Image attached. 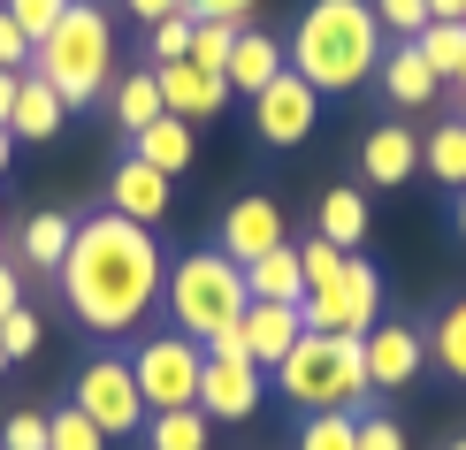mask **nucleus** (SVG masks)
I'll return each mask as SVG.
<instances>
[{"label": "nucleus", "mask_w": 466, "mask_h": 450, "mask_svg": "<svg viewBox=\"0 0 466 450\" xmlns=\"http://www.w3.org/2000/svg\"><path fill=\"white\" fill-rule=\"evenodd\" d=\"M62 275V298L76 313V328L92 336H130L153 305H161V283H168V260L153 245L146 222L130 214H85L69 237V260L54 267Z\"/></svg>", "instance_id": "nucleus-1"}, {"label": "nucleus", "mask_w": 466, "mask_h": 450, "mask_svg": "<svg viewBox=\"0 0 466 450\" xmlns=\"http://www.w3.org/2000/svg\"><path fill=\"white\" fill-rule=\"evenodd\" d=\"M290 69L306 76L314 92H360L375 85L382 69V24H375V0H314L290 31Z\"/></svg>", "instance_id": "nucleus-2"}, {"label": "nucleus", "mask_w": 466, "mask_h": 450, "mask_svg": "<svg viewBox=\"0 0 466 450\" xmlns=\"http://www.w3.org/2000/svg\"><path fill=\"white\" fill-rule=\"evenodd\" d=\"M31 69L62 92V107H85L115 85V15L92 0H69V15L31 46Z\"/></svg>", "instance_id": "nucleus-3"}, {"label": "nucleus", "mask_w": 466, "mask_h": 450, "mask_svg": "<svg viewBox=\"0 0 466 450\" xmlns=\"http://www.w3.org/2000/svg\"><path fill=\"white\" fill-rule=\"evenodd\" d=\"M161 298H168V321L184 328V336H222V328H238L245 321V305H252V290H245V267L229 260V252H184L177 267H168V283H161Z\"/></svg>", "instance_id": "nucleus-4"}, {"label": "nucleus", "mask_w": 466, "mask_h": 450, "mask_svg": "<svg viewBox=\"0 0 466 450\" xmlns=\"http://www.w3.org/2000/svg\"><path fill=\"white\" fill-rule=\"evenodd\" d=\"M276 389L299 413H360L367 405V351L360 336H299L276 366Z\"/></svg>", "instance_id": "nucleus-5"}, {"label": "nucleus", "mask_w": 466, "mask_h": 450, "mask_svg": "<svg viewBox=\"0 0 466 450\" xmlns=\"http://www.w3.org/2000/svg\"><path fill=\"white\" fill-rule=\"evenodd\" d=\"M299 321H306V336H367L382 321V275L352 252L329 283H314L299 298Z\"/></svg>", "instance_id": "nucleus-6"}, {"label": "nucleus", "mask_w": 466, "mask_h": 450, "mask_svg": "<svg viewBox=\"0 0 466 450\" xmlns=\"http://www.w3.org/2000/svg\"><path fill=\"white\" fill-rule=\"evenodd\" d=\"M199 366H207L199 336H184V328H168V336H146V344H138V359H130L146 413H184V405H199Z\"/></svg>", "instance_id": "nucleus-7"}, {"label": "nucleus", "mask_w": 466, "mask_h": 450, "mask_svg": "<svg viewBox=\"0 0 466 450\" xmlns=\"http://www.w3.org/2000/svg\"><path fill=\"white\" fill-rule=\"evenodd\" d=\"M76 413H85L100 435H138V413H146V397H138V375H130V359H115V351H100V359L76 375Z\"/></svg>", "instance_id": "nucleus-8"}, {"label": "nucleus", "mask_w": 466, "mask_h": 450, "mask_svg": "<svg viewBox=\"0 0 466 450\" xmlns=\"http://www.w3.org/2000/svg\"><path fill=\"white\" fill-rule=\"evenodd\" d=\"M314 123H321V92L306 85L299 69H283L268 92H252V138H260V145L290 153V145L314 138Z\"/></svg>", "instance_id": "nucleus-9"}, {"label": "nucleus", "mask_w": 466, "mask_h": 450, "mask_svg": "<svg viewBox=\"0 0 466 450\" xmlns=\"http://www.w3.org/2000/svg\"><path fill=\"white\" fill-rule=\"evenodd\" d=\"M360 351H367V389H405L429 366V336L413 321H375L360 336Z\"/></svg>", "instance_id": "nucleus-10"}, {"label": "nucleus", "mask_w": 466, "mask_h": 450, "mask_svg": "<svg viewBox=\"0 0 466 450\" xmlns=\"http://www.w3.org/2000/svg\"><path fill=\"white\" fill-rule=\"evenodd\" d=\"M276 245H290V229H283V206L268 199V191H252V199H238L222 214V252L238 267H252L260 252H276Z\"/></svg>", "instance_id": "nucleus-11"}, {"label": "nucleus", "mask_w": 466, "mask_h": 450, "mask_svg": "<svg viewBox=\"0 0 466 450\" xmlns=\"http://www.w3.org/2000/svg\"><path fill=\"white\" fill-rule=\"evenodd\" d=\"M168 199H177V175H161V168H146L138 153H130L123 168L107 175V214H130V222H161L168 214Z\"/></svg>", "instance_id": "nucleus-12"}, {"label": "nucleus", "mask_w": 466, "mask_h": 450, "mask_svg": "<svg viewBox=\"0 0 466 450\" xmlns=\"http://www.w3.org/2000/svg\"><path fill=\"white\" fill-rule=\"evenodd\" d=\"M153 76H161V107H168V115H184L191 130H199V123H215V115L229 107V85H222L215 69L168 62V69H153Z\"/></svg>", "instance_id": "nucleus-13"}, {"label": "nucleus", "mask_w": 466, "mask_h": 450, "mask_svg": "<svg viewBox=\"0 0 466 450\" xmlns=\"http://www.w3.org/2000/svg\"><path fill=\"white\" fill-rule=\"evenodd\" d=\"M260 405V366L252 359H207L199 366V413L207 420H245Z\"/></svg>", "instance_id": "nucleus-14"}, {"label": "nucleus", "mask_w": 466, "mask_h": 450, "mask_svg": "<svg viewBox=\"0 0 466 450\" xmlns=\"http://www.w3.org/2000/svg\"><path fill=\"white\" fill-rule=\"evenodd\" d=\"M245 351H252V366H260V375H276V366L290 359V344H299L306 336V321H299V305H260V298H252L245 305Z\"/></svg>", "instance_id": "nucleus-15"}, {"label": "nucleus", "mask_w": 466, "mask_h": 450, "mask_svg": "<svg viewBox=\"0 0 466 450\" xmlns=\"http://www.w3.org/2000/svg\"><path fill=\"white\" fill-rule=\"evenodd\" d=\"M62 123H69L62 92H54L38 69H24V76H15V107H8V130H15V138H31V145H46V138H62Z\"/></svg>", "instance_id": "nucleus-16"}, {"label": "nucleus", "mask_w": 466, "mask_h": 450, "mask_svg": "<svg viewBox=\"0 0 466 450\" xmlns=\"http://www.w3.org/2000/svg\"><path fill=\"white\" fill-rule=\"evenodd\" d=\"M360 168H367V184H405V175L420 168V138L405 123H382V130H367V145H360Z\"/></svg>", "instance_id": "nucleus-17"}, {"label": "nucleus", "mask_w": 466, "mask_h": 450, "mask_svg": "<svg viewBox=\"0 0 466 450\" xmlns=\"http://www.w3.org/2000/svg\"><path fill=\"white\" fill-rule=\"evenodd\" d=\"M283 69H290V54H283L268 31H238V46H229V69H222V85H229V92H268Z\"/></svg>", "instance_id": "nucleus-18"}, {"label": "nucleus", "mask_w": 466, "mask_h": 450, "mask_svg": "<svg viewBox=\"0 0 466 450\" xmlns=\"http://www.w3.org/2000/svg\"><path fill=\"white\" fill-rule=\"evenodd\" d=\"M375 76H382V92H390L398 107H420V100H436V92H443V85H436V69L420 62V46H413V38L382 46V69H375Z\"/></svg>", "instance_id": "nucleus-19"}, {"label": "nucleus", "mask_w": 466, "mask_h": 450, "mask_svg": "<svg viewBox=\"0 0 466 450\" xmlns=\"http://www.w3.org/2000/svg\"><path fill=\"white\" fill-rule=\"evenodd\" d=\"M245 290L260 305H299L306 298V267H299V245H276V252H260V260L245 267Z\"/></svg>", "instance_id": "nucleus-20"}, {"label": "nucleus", "mask_w": 466, "mask_h": 450, "mask_svg": "<svg viewBox=\"0 0 466 450\" xmlns=\"http://www.w3.org/2000/svg\"><path fill=\"white\" fill-rule=\"evenodd\" d=\"M130 145H138V161H146V168H161V175H184L191 161H199V153H191V123H184V115H161V123H146Z\"/></svg>", "instance_id": "nucleus-21"}, {"label": "nucleus", "mask_w": 466, "mask_h": 450, "mask_svg": "<svg viewBox=\"0 0 466 450\" xmlns=\"http://www.w3.org/2000/svg\"><path fill=\"white\" fill-rule=\"evenodd\" d=\"M107 100H115V123H123L130 130V138H138V130L146 123H161V76H153V69H130V76H115V85H107Z\"/></svg>", "instance_id": "nucleus-22"}, {"label": "nucleus", "mask_w": 466, "mask_h": 450, "mask_svg": "<svg viewBox=\"0 0 466 450\" xmlns=\"http://www.w3.org/2000/svg\"><path fill=\"white\" fill-rule=\"evenodd\" d=\"M314 237H329L337 252H360V237H367V199H360L352 184L321 191V222H314Z\"/></svg>", "instance_id": "nucleus-23"}, {"label": "nucleus", "mask_w": 466, "mask_h": 450, "mask_svg": "<svg viewBox=\"0 0 466 450\" xmlns=\"http://www.w3.org/2000/svg\"><path fill=\"white\" fill-rule=\"evenodd\" d=\"M69 237H76V214H31L24 222V267L54 275V267L69 260Z\"/></svg>", "instance_id": "nucleus-24"}, {"label": "nucleus", "mask_w": 466, "mask_h": 450, "mask_svg": "<svg viewBox=\"0 0 466 450\" xmlns=\"http://www.w3.org/2000/svg\"><path fill=\"white\" fill-rule=\"evenodd\" d=\"M207 420L199 405H184V413H153L146 420V450H207Z\"/></svg>", "instance_id": "nucleus-25"}, {"label": "nucleus", "mask_w": 466, "mask_h": 450, "mask_svg": "<svg viewBox=\"0 0 466 450\" xmlns=\"http://www.w3.org/2000/svg\"><path fill=\"white\" fill-rule=\"evenodd\" d=\"M429 359H436L451 382H466V298H451V305L436 313V328H429Z\"/></svg>", "instance_id": "nucleus-26"}, {"label": "nucleus", "mask_w": 466, "mask_h": 450, "mask_svg": "<svg viewBox=\"0 0 466 450\" xmlns=\"http://www.w3.org/2000/svg\"><path fill=\"white\" fill-rule=\"evenodd\" d=\"M413 46H420V62L436 69V85H451V76L466 69V24H443V15H436V24L420 31Z\"/></svg>", "instance_id": "nucleus-27"}, {"label": "nucleus", "mask_w": 466, "mask_h": 450, "mask_svg": "<svg viewBox=\"0 0 466 450\" xmlns=\"http://www.w3.org/2000/svg\"><path fill=\"white\" fill-rule=\"evenodd\" d=\"M420 168L443 175L451 191H466V130H459V123H443L436 138H420Z\"/></svg>", "instance_id": "nucleus-28"}, {"label": "nucleus", "mask_w": 466, "mask_h": 450, "mask_svg": "<svg viewBox=\"0 0 466 450\" xmlns=\"http://www.w3.org/2000/svg\"><path fill=\"white\" fill-rule=\"evenodd\" d=\"M299 450H360V413H306Z\"/></svg>", "instance_id": "nucleus-29"}, {"label": "nucleus", "mask_w": 466, "mask_h": 450, "mask_svg": "<svg viewBox=\"0 0 466 450\" xmlns=\"http://www.w3.org/2000/svg\"><path fill=\"white\" fill-rule=\"evenodd\" d=\"M238 31H245V24H191V54H184V62L222 76V69H229V46H238Z\"/></svg>", "instance_id": "nucleus-30"}, {"label": "nucleus", "mask_w": 466, "mask_h": 450, "mask_svg": "<svg viewBox=\"0 0 466 450\" xmlns=\"http://www.w3.org/2000/svg\"><path fill=\"white\" fill-rule=\"evenodd\" d=\"M46 450H107V435L76 405H62V413H46Z\"/></svg>", "instance_id": "nucleus-31"}, {"label": "nucleus", "mask_w": 466, "mask_h": 450, "mask_svg": "<svg viewBox=\"0 0 466 450\" xmlns=\"http://www.w3.org/2000/svg\"><path fill=\"white\" fill-rule=\"evenodd\" d=\"M0 8H8V15H15V31H24L31 46H38V38H46V31L69 15V0H0Z\"/></svg>", "instance_id": "nucleus-32"}, {"label": "nucleus", "mask_w": 466, "mask_h": 450, "mask_svg": "<svg viewBox=\"0 0 466 450\" xmlns=\"http://www.w3.org/2000/svg\"><path fill=\"white\" fill-rule=\"evenodd\" d=\"M191 24H199V15H161V24H153V69H168V62H184L191 54Z\"/></svg>", "instance_id": "nucleus-33"}, {"label": "nucleus", "mask_w": 466, "mask_h": 450, "mask_svg": "<svg viewBox=\"0 0 466 450\" xmlns=\"http://www.w3.org/2000/svg\"><path fill=\"white\" fill-rule=\"evenodd\" d=\"M38 344H46V328H38V313H31V305H15L8 321H0V351H8V359H31Z\"/></svg>", "instance_id": "nucleus-34"}, {"label": "nucleus", "mask_w": 466, "mask_h": 450, "mask_svg": "<svg viewBox=\"0 0 466 450\" xmlns=\"http://www.w3.org/2000/svg\"><path fill=\"white\" fill-rule=\"evenodd\" d=\"M375 24L398 31V38H420L429 31V0H375Z\"/></svg>", "instance_id": "nucleus-35"}, {"label": "nucleus", "mask_w": 466, "mask_h": 450, "mask_svg": "<svg viewBox=\"0 0 466 450\" xmlns=\"http://www.w3.org/2000/svg\"><path fill=\"white\" fill-rule=\"evenodd\" d=\"M0 450H46V413H8Z\"/></svg>", "instance_id": "nucleus-36"}, {"label": "nucleus", "mask_w": 466, "mask_h": 450, "mask_svg": "<svg viewBox=\"0 0 466 450\" xmlns=\"http://www.w3.org/2000/svg\"><path fill=\"white\" fill-rule=\"evenodd\" d=\"M24 62H31V38L15 31L8 8H0V76H24Z\"/></svg>", "instance_id": "nucleus-37"}, {"label": "nucleus", "mask_w": 466, "mask_h": 450, "mask_svg": "<svg viewBox=\"0 0 466 450\" xmlns=\"http://www.w3.org/2000/svg\"><path fill=\"white\" fill-rule=\"evenodd\" d=\"M360 450H405V427L390 413H360Z\"/></svg>", "instance_id": "nucleus-38"}, {"label": "nucleus", "mask_w": 466, "mask_h": 450, "mask_svg": "<svg viewBox=\"0 0 466 450\" xmlns=\"http://www.w3.org/2000/svg\"><path fill=\"white\" fill-rule=\"evenodd\" d=\"M252 8L260 0H184V15H199V24H245Z\"/></svg>", "instance_id": "nucleus-39"}, {"label": "nucleus", "mask_w": 466, "mask_h": 450, "mask_svg": "<svg viewBox=\"0 0 466 450\" xmlns=\"http://www.w3.org/2000/svg\"><path fill=\"white\" fill-rule=\"evenodd\" d=\"M15 305H24V275H15V267L8 260H0V321H8V313Z\"/></svg>", "instance_id": "nucleus-40"}, {"label": "nucleus", "mask_w": 466, "mask_h": 450, "mask_svg": "<svg viewBox=\"0 0 466 450\" xmlns=\"http://www.w3.org/2000/svg\"><path fill=\"white\" fill-rule=\"evenodd\" d=\"M123 8H130V15H138V24H161V15H177V8H184V0H123Z\"/></svg>", "instance_id": "nucleus-41"}, {"label": "nucleus", "mask_w": 466, "mask_h": 450, "mask_svg": "<svg viewBox=\"0 0 466 450\" xmlns=\"http://www.w3.org/2000/svg\"><path fill=\"white\" fill-rule=\"evenodd\" d=\"M436 15H443V24H466V0H429V24H436Z\"/></svg>", "instance_id": "nucleus-42"}, {"label": "nucleus", "mask_w": 466, "mask_h": 450, "mask_svg": "<svg viewBox=\"0 0 466 450\" xmlns=\"http://www.w3.org/2000/svg\"><path fill=\"white\" fill-rule=\"evenodd\" d=\"M8 161H15V130L0 123V175H8Z\"/></svg>", "instance_id": "nucleus-43"}, {"label": "nucleus", "mask_w": 466, "mask_h": 450, "mask_svg": "<svg viewBox=\"0 0 466 450\" xmlns=\"http://www.w3.org/2000/svg\"><path fill=\"white\" fill-rule=\"evenodd\" d=\"M8 107H15V76H0V123H8Z\"/></svg>", "instance_id": "nucleus-44"}, {"label": "nucleus", "mask_w": 466, "mask_h": 450, "mask_svg": "<svg viewBox=\"0 0 466 450\" xmlns=\"http://www.w3.org/2000/svg\"><path fill=\"white\" fill-rule=\"evenodd\" d=\"M451 92H459V100H466V69H459V76H451Z\"/></svg>", "instance_id": "nucleus-45"}, {"label": "nucleus", "mask_w": 466, "mask_h": 450, "mask_svg": "<svg viewBox=\"0 0 466 450\" xmlns=\"http://www.w3.org/2000/svg\"><path fill=\"white\" fill-rule=\"evenodd\" d=\"M459 237H466V191H459Z\"/></svg>", "instance_id": "nucleus-46"}, {"label": "nucleus", "mask_w": 466, "mask_h": 450, "mask_svg": "<svg viewBox=\"0 0 466 450\" xmlns=\"http://www.w3.org/2000/svg\"><path fill=\"white\" fill-rule=\"evenodd\" d=\"M0 245H8V206H0Z\"/></svg>", "instance_id": "nucleus-47"}, {"label": "nucleus", "mask_w": 466, "mask_h": 450, "mask_svg": "<svg viewBox=\"0 0 466 450\" xmlns=\"http://www.w3.org/2000/svg\"><path fill=\"white\" fill-rule=\"evenodd\" d=\"M0 375H8V351H0Z\"/></svg>", "instance_id": "nucleus-48"}, {"label": "nucleus", "mask_w": 466, "mask_h": 450, "mask_svg": "<svg viewBox=\"0 0 466 450\" xmlns=\"http://www.w3.org/2000/svg\"><path fill=\"white\" fill-rule=\"evenodd\" d=\"M459 130H466V107H459Z\"/></svg>", "instance_id": "nucleus-49"}, {"label": "nucleus", "mask_w": 466, "mask_h": 450, "mask_svg": "<svg viewBox=\"0 0 466 450\" xmlns=\"http://www.w3.org/2000/svg\"><path fill=\"white\" fill-rule=\"evenodd\" d=\"M451 450H466V435H459V443H451Z\"/></svg>", "instance_id": "nucleus-50"}]
</instances>
